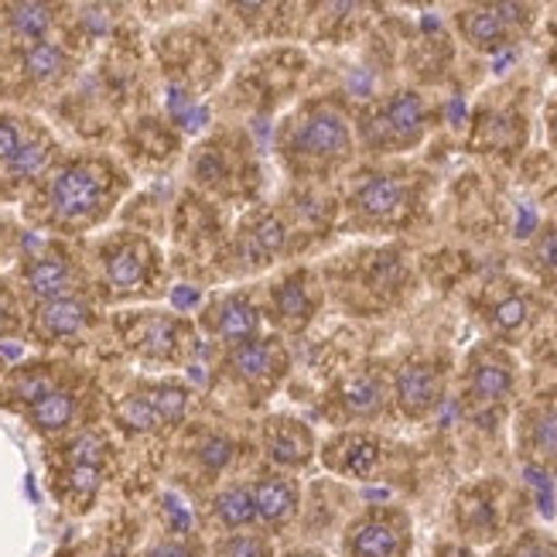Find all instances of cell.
<instances>
[{"label":"cell","instance_id":"obj_11","mask_svg":"<svg viewBox=\"0 0 557 557\" xmlns=\"http://www.w3.org/2000/svg\"><path fill=\"white\" fill-rule=\"evenodd\" d=\"M230 370L253 386H271L284 370V352L274 338H247L230 356Z\"/></svg>","mask_w":557,"mask_h":557},{"label":"cell","instance_id":"obj_31","mask_svg":"<svg viewBox=\"0 0 557 557\" xmlns=\"http://www.w3.org/2000/svg\"><path fill=\"white\" fill-rule=\"evenodd\" d=\"M534 263H537V271L544 277L557 281V226H547L537 236V244H534Z\"/></svg>","mask_w":557,"mask_h":557},{"label":"cell","instance_id":"obj_14","mask_svg":"<svg viewBox=\"0 0 557 557\" xmlns=\"http://www.w3.org/2000/svg\"><path fill=\"white\" fill-rule=\"evenodd\" d=\"M206 325L226 338V343H247V338H257L260 329V314L247 298H226L212 308V319H206Z\"/></svg>","mask_w":557,"mask_h":557},{"label":"cell","instance_id":"obj_15","mask_svg":"<svg viewBox=\"0 0 557 557\" xmlns=\"http://www.w3.org/2000/svg\"><path fill=\"white\" fill-rule=\"evenodd\" d=\"M253 493V506H257V517L263 523H284L295 517L298 510V486L284 475H268L260 479Z\"/></svg>","mask_w":557,"mask_h":557},{"label":"cell","instance_id":"obj_28","mask_svg":"<svg viewBox=\"0 0 557 557\" xmlns=\"http://www.w3.org/2000/svg\"><path fill=\"white\" fill-rule=\"evenodd\" d=\"M48 151L41 140H28V144H21V151L8 161V172H11V178L14 182H24V178H35L41 168H45V161H48Z\"/></svg>","mask_w":557,"mask_h":557},{"label":"cell","instance_id":"obj_18","mask_svg":"<svg viewBox=\"0 0 557 557\" xmlns=\"http://www.w3.org/2000/svg\"><path fill=\"white\" fill-rule=\"evenodd\" d=\"M311 311H314V295L301 274L274 287V314L284 325H290V329L308 325Z\"/></svg>","mask_w":557,"mask_h":557},{"label":"cell","instance_id":"obj_37","mask_svg":"<svg viewBox=\"0 0 557 557\" xmlns=\"http://www.w3.org/2000/svg\"><path fill=\"white\" fill-rule=\"evenodd\" d=\"M148 557H196L188 547H182V544H158Z\"/></svg>","mask_w":557,"mask_h":557},{"label":"cell","instance_id":"obj_16","mask_svg":"<svg viewBox=\"0 0 557 557\" xmlns=\"http://www.w3.org/2000/svg\"><path fill=\"white\" fill-rule=\"evenodd\" d=\"M268 451L274 462L281 466H305L311 462V431L298 421H274V428L268 431Z\"/></svg>","mask_w":557,"mask_h":557},{"label":"cell","instance_id":"obj_32","mask_svg":"<svg viewBox=\"0 0 557 557\" xmlns=\"http://www.w3.org/2000/svg\"><path fill=\"white\" fill-rule=\"evenodd\" d=\"M120 418H124V424H131L134 431H154L161 424V418L151 410V404L144 397H131L124 407H120Z\"/></svg>","mask_w":557,"mask_h":557},{"label":"cell","instance_id":"obj_26","mask_svg":"<svg viewBox=\"0 0 557 557\" xmlns=\"http://www.w3.org/2000/svg\"><path fill=\"white\" fill-rule=\"evenodd\" d=\"M62 69H65V55L52 41H35L28 52H24V72H28L32 79H52Z\"/></svg>","mask_w":557,"mask_h":557},{"label":"cell","instance_id":"obj_8","mask_svg":"<svg viewBox=\"0 0 557 557\" xmlns=\"http://www.w3.org/2000/svg\"><path fill=\"white\" fill-rule=\"evenodd\" d=\"M103 196H107V182L92 164H69L52 182L48 202H52V212L59 220L79 223L103 206Z\"/></svg>","mask_w":557,"mask_h":557},{"label":"cell","instance_id":"obj_3","mask_svg":"<svg viewBox=\"0 0 557 557\" xmlns=\"http://www.w3.org/2000/svg\"><path fill=\"white\" fill-rule=\"evenodd\" d=\"M414 534L404 510L391 506H373L362 513L346 534V557H407Z\"/></svg>","mask_w":557,"mask_h":557},{"label":"cell","instance_id":"obj_39","mask_svg":"<svg viewBox=\"0 0 557 557\" xmlns=\"http://www.w3.org/2000/svg\"><path fill=\"white\" fill-rule=\"evenodd\" d=\"M11 319V305L4 301V298H0V325H4Z\"/></svg>","mask_w":557,"mask_h":557},{"label":"cell","instance_id":"obj_2","mask_svg":"<svg viewBox=\"0 0 557 557\" xmlns=\"http://www.w3.org/2000/svg\"><path fill=\"white\" fill-rule=\"evenodd\" d=\"M284 151L298 168L325 172V168L343 164L352 154V127L335 107H311L287 131Z\"/></svg>","mask_w":557,"mask_h":557},{"label":"cell","instance_id":"obj_29","mask_svg":"<svg viewBox=\"0 0 557 557\" xmlns=\"http://www.w3.org/2000/svg\"><path fill=\"white\" fill-rule=\"evenodd\" d=\"M496 557H557V541H550L547 534H537V530H527V534H520Z\"/></svg>","mask_w":557,"mask_h":557},{"label":"cell","instance_id":"obj_34","mask_svg":"<svg viewBox=\"0 0 557 557\" xmlns=\"http://www.w3.org/2000/svg\"><path fill=\"white\" fill-rule=\"evenodd\" d=\"M69 486L79 499H89L100 490V466H72L69 469Z\"/></svg>","mask_w":557,"mask_h":557},{"label":"cell","instance_id":"obj_24","mask_svg":"<svg viewBox=\"0 0 557 557\" xmlns=\"http://www.w3.org/2000/svg\"><path fill=\"white\" fill-rule=\"evenodd\" d=\"M284 239H287V230L277 215H260V220L247 230V247H250V257L253 260H263L281 253L284 250Z\"/></svg>","mask_w":557,"mask_h":557},{"label":"cell","instance_id":"obj_5","mask_svg":"<svg viewBox=\"0 0 557 557\" xmlns=\"http://www.w3.org/2000/svg\"><path fill=\"white\" fill-rule=\"evenodd\" d=\"M445 397V370L434 356H410L394 373V400L404 418L421 421Z\"/></svg>","mask_w":557,"mask_h":557},{"label":"cell","instance_id":"obj_36","mask_svg":"<svg viewBox=\"0 0 557 557\" xmlns=\"http://www.w3.org/2000/svg\"><path fill=\"white\" fill-rule=\"evenodd\" d=\"M230 458V445L226 442H212V445H206V462L215 469V466H223Z\"/></svg>","mask_w":557,"mask_h":557},{"label":"cell","instance_id":"obj_12","mask_svg":"<svg viewBox=\"0 0 557 557\" xmlns=\"http://www.w3.org/2000/svg\"><path fill=\"white\" fill-rule=\"evenodd\" d=\"M335 400H338V407H343L346 418L370 421V418L380 414L383 404H386V383L370 370H359V373H352V376H346L343 383H338Z\"/></svg>","mask_w":557,"mask_h":557},{"label":"cell","instance_id":"obj_25","mask_svg":"<svg viewBox=\"0 0 557 557\" xmlns=\"http://www.w3.org/2000/svg\"><path fill=\"white\" fill-rule=\"evenodd\" d=\"M144 400L151 404V410L164 424H178L182 414H185V407H188V394H185V386H178V383H158V386H151V394Z\"/></svg>","mask_w":557,"mask_h":557},{"label":"cell","instance_id":"obj_22","mask_svg":"<svg viewBox=\"0 0 557 557\" xmlns=\"http://www.w3.org/2000/svg\"><path fill=\"white\" fill-rule=\"evenodd\" d=\"M76 414V400L65 391H48L32 404V424L38 431H59Z\"/></svg>","mask_w":557,"mask_h":557},{"label":"cell","instance_id":"obj_20","mask_svg":"<svg viewBox=\"0 0 557 557\" xmlns=\"http://www.w3.org/2000/svg\"><path fill=\"white\" fill-rule=\"evenodd\" d=\"M530 319H534V308H530V301H527V295H517V290H510V295H503V298H496L493 305H490V311H486V322L499 332V335H520L527 325H530Z\"/></svg>","mask_w":557,"mask_h":557},{"label":"cell","instance_id":"obj_4","mask_svg":"<svg viewBox=\"0 0 557 557\" xmlns=\"http://www.w3.org/2000/svg\"><path fill=\"white\" fill-rule=\"evenodd\" d=\"M517 391V362L499 346H479L466 362V404L472 410H493Z\"/></svg>","mask_w":557,"mask_h":557},{"label":"cell","instance_id":"obj_41","mask_svg":"<svg viewBox=\"0 0 557 557\" xmlns=\"http://www.w3.org/2000/svg\"><path fill=\"white\" fill-rule=\"evenodd\" d=\"M290 557H319V554H308V550H298V554H290Z\"/></svg>","mask_w":557,"mask_h":557},{"label":"cell","instance_id":"obj_27","mask_svg":"<svg viewBox=\"0 0 557 557\" xmlns=\"http://www.w3.org/2000/svg\"><path fill=\"white\" fill-rule=\"evenodd\" d=\"M8 21L21 38L38 41V38H45L48 28H52V11L45 4H14V8H8Z\"/></svg>","mask_w":557,"mask_h":557},{"label":"cell","instance_id":"obj_30","mask_svg":"<svg viewBox=\"0 0 557 557\" xmlns=\"http://www.w3.org/2000/svg\"><path fill=\"white\" fill-rule=\"evenodd\" d=\"M215 557H271V544L253 534H230L215 544Z\"/></svg>","mask_w":557,"mask_h":557},{"label":"cell","instance_id":"obj_21","mask_svg":"<svg viewBox=\"0 0 557 557\" xmlns=\"http://www.w3.org/2000/svg\"><path fill=\"white\" fill-rule=\"evenodd\" d=\"M148 268H151V260H148V253H144L140 247H120L107 260V277H110L113 287L131 290V287L148 281Z\"/></svg>","mask_w":557,"mask_h":557},{"label":"cell","instance_id":"obj_6","mask_svg":"<svg viewBox=\"0 0 557 557\" xmlns=\"http://www.w3.org/2000/svg\"><path fill=\"white\" fill-rule=\"evenodd\" d=\"M458 32L462 38L479 48V52H499L506 48L523 24L530 21V8H520V4H475V8H466L458 11Z\"/></svg>","mask_w":557,"mask_h":557},{"label":"cell","instance_id":"obj_40","mask_svg":"<svg viewBox=\"0 0 557 557\" xmlns=\"http://www.w3.org/2000/svg\"><path fill=\"white\" fill-rule=\"evenodd\" d=\"M550 137H554V144H557V107L550 110Z\"/></svg>","mask_w":557,"mask_h":557},{"label":"cell","instance_id":"obj_1","mask_svg":"<svg viewBox=\"0 0 557 557\" xmlns=\"http://www.w3.org/2000/svg\"><path fill=\"white\" fill-rule=\"evenodd\" d=\"M428 134V103L414 89H400L359 116V137L367 151L397 154L418 148Z\"/></svg>","mask_w":557,"mask_h":557},{"label":"cell","instance_id":"obj_10","mask_svg":"<svg viewBox=\"0 0 557 557\" xmlns=\"http://www.w3.org/2000/svg\"><path fill=\"white\" fill-rule=\"evenodd\" d=\"M380 458H383V445L367 431H346L325 445V466L349 479H370L380 466Z\"/></svg>","mask_w":557,"mask_h":557},{"label":"cell","instance_id":"obj_23","mask_svg":"<svg viewBox=\"0 0 557 557\" xmlns=\"http://www.w3.org/2000/svg\"><path fill=\"white\" fill-rule=\"evenodd\" d=\"M215 517L223 520V527L236 530V527H250L257 520V506H253V493L247 486H230L215 496Z\"/></svg>","mask_w":557,"mask_h":557},{"label":"cell","instance_id":"obj_38","mask_svg":"<svg viewBox=\"0 0 557 557\" xmlns=\"http://www.w3.org/2000/svg\"><path fill=\"white\" fill-rule=\"evenodd\" d=\"M434 557H475V554H472L469 547H455V544H448V547H442Z\"/></svg>","mask_w":557,"mask_h":557},{"label":"cell","instance_id":"obj_7","mask_svg":"<svg viewBox=\"0 0 557 557\" xmlns=\"http://www.w3.org/2000/svg\"><path fill=\"white\" fill-rule=\"evenodd\" d=\"M410 202H414V191L400 175H370L352 191L349 212L362 226H391L410 212Z\"/></svg>","mask_w":557,"mask_h":557},{"label":"cell","instance_id":"obj_17","mask_svg":"<svg viewBox=\"0 0 557 557\" xmlns=\"http://www.w3.org/2000/svg\"><path fill=\"white\" fill-rule=\"evenodd\" d=\"M86 322H89V308L79 298H52L38 311V332L48 338L76 335V332H83Z\"/></svg>","mask_w":557,"mask_h":557},{"label":"cell","instance_id":"obj_33","mask_svg":"<svg viewBox=\"0 0 557 557\" xmlns=\"http://www.w3.org/2000/svg\"><path fill=\"white\" fill-rule=\"evenodd\" d=\"M100 458H103V442L96 434H79L69 448L72 466H100Z\"/></svg>","mask_w":557,"mask_h":557},{"label":"cell","instance_id":"obj_35","mask_svg":"<svg viewBox=\"0 0 557 557\" xmlns=\"http://www.w3.org/2000/svg\"><path fill=\"white\" fill-rule=\"evenodd\" d=\"M21 131L11 124V120H0V161H11L21 151Z\"/></svg>","mask_w":557,"mask_h":557},{"label":"cell","instance_id":"obj_9","mask_svg":"<svg viewBox=\"0 0 557 557\" xmlns=\"http://www.w3.org/2000/svg\"><path fill=\"white\" fill-rule=\"evenodd\" d=\"M520 448L530 466L557 475V394H541L520 414Z\"/></svg>","mask_w":557,"mask_h":557},{"label":"cell","instance_id":"obj_13","mask_svg":"<svg viewBox=\"0 0 557 557\" xmlns=\"http://www.w3.org/2000/svg\"><path fill=\"white\" fill-rule=\"evenodd\" d=\"M455 520H458V527H462V534H469L475 541L496 537L499 510H496V499H493L490 486H472V490H466L462 496H458Z\"/></svg>","mask_w":557,"mask_h":557},{"label":"cell","instance_id":"obj_19","mask_svg":"<svg viewBox=\"0 0 557 557\" xmlns=\"http://www.w3.org/2000/svg\"><path fill=\"white\" fill-rule=\"evenodd\" d=\"M69 281H72L69 263L55 260V257L35 260L32 268L24 271V284H28V290H32V295H38V298H65Z\"/></svg>","mask_w":557,"mask_h":557}]
</instances>
